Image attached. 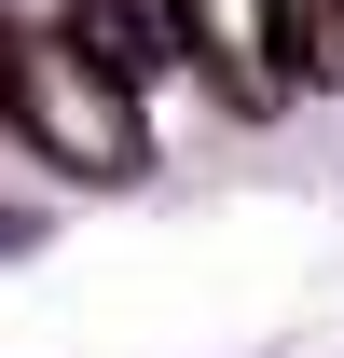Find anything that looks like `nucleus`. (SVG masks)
I'll return each instance as SVG.
<instances>
[{
  "instance_id": "nucleus-1",
  "label": "nucleus",
  "mask_w": 344,
  "mask_h": 358,
  "mask_svg": "<svg viewBox=\"0 0 344 358\" xmlns=\"http://www.w3.org/2000/svg\"><path fill=\"white\" fill-rule=\"evenodd\" d=\"M14 138L69 179H124L138 166V83H110L69 28H14Z\"/></svg>"
},
{
  "instance_id": "nucleus-3",
  "label": "nucleus",
  "mask_w": 344,
  "mask_h": 358,
  "mask_svg": "<svg viewBox=\"0 0 344 358\" xmlns=\"http://www.w3.org/2000/svg\"><path fill=\"white\" fill-rule=\"evenodd\" d=\"M69 42H83L110 83H152L179 55V0H69Z\"/></svg>"
},
{
  "instance_id": "nucleus-2",
  "label": "nucleus",
  "mask_w": 344,
  "mask_h": 358,
  "mask_svg": "<svg viewBox=\"0 0 344 358\" xmlns=\"http://www.w3.org/2000/svg\"><path fill=\"white\" fill-rule=\"evenodd\" d=\"M179 55H207V83L234 110H275L303 83V42H289V0H179Z\"/></svg>"
},
{
  "instance_id": "nucleus-4",
  "label": "nucleus",
  "mask_w": 344,
  "mask_h": 358,
  "mask_svg": "<svg viewBox=\"0 0 344 358\" xmlns=\"http://www.w3.org/2000/svg\"><path fill=\"white\" fill-rule=\"evenodd\" d=\"M289 42H303V83H344V0H289Z\"/></svg>"
}]
</instances>
